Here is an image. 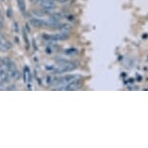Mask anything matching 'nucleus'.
Here are the masks:
<instances>
[{"label":"nucleus","mask_w":148,"mask_h":148,"mask_svg":"<svg viewBox=\"0 0 148 148\" xmlns=\"http://www.w3.org/2000/svg\"><path fill=\"white\" fill-rule=\"evenodd\" d=\"M76 69V63L71 62V61H65L63 62L62 64L59 65L56 70H54L55 74H62V73H68L71 72V71H74Z\"/></svg>","instance_id":"1"},{"label":"nucleus","mask_w":148,"mask_h":148,"mask_svg":"<svg viewBox=\"0 0 148 148\" xmlns=\"http://www.w3.org/2000/svg\"><path fill=\"white\" fill-rule=\"evenodd\" d=\"M44 37L47 38V39L54 41V42H57V41L67 40L68 38H69V34H68V33H65V32H61V33H58V34L52 35V36H47V35H45Z\"/></svg>","instance_id":"2"},{"label":"nucleus","mask_w":148,"mask_h":148,"mask_svg":"<svg viewBox=\"0 0 148 148\" xmlns=\"http://www.w3.org/2000/svg\"><path fill=\"white\" fill-rule=\"evenodd\" d=\"M30 23H31L32 26H34L36 28H41V27L45 26L44 20L38 19V17H32V19H30Z\"/></svg>","instance_id":"3"},{"label":"nucleus","mask_w":148,"mask_h":148,"mask_svg":"<svg viewBox=\"0 0 148 148\" xmlns=\"http://www.w3.org/2000/svg\"><path fill=\"white\" fill-rule=\"evenodd\" d=\"M4 65L6 69L8 71H14V70H17V67H16V64H15L14 61H12L11 59L9 58H6L4 59Z\"/></svg>","instance_id":"4"},{"label":"nucleus","mask_w":148,"mask_h":148,"mask_svg":"<svg viewBox=\"0 0 148 148\" xmlns=\"http://www.w3.org/2000/svg\"><path fill=\"white\" fill-rule=\"evenodd\" d=\"M41 7L43 9H53L55 7V3L53 0H46V1H42L40 3Z\"/></svg>","instance_id":"5"},{"label":"nucleus","mask_w":148,"mask_h":148,"mask_svg":"<svg viewBox=\"0 0 148 148\" xmlns=\"http://www.w3.org/2000/svg\"><path fill=\"white\" fill-rule=\"evenodd\" d=\"M80 87V80L78 81H73V82L67 84L66 90H78Z\"/></svg>","instance_id":"6"},{"label":"nucleus","mask_w":148,"mask_h":148,"mask_svg":"<svg viewBox=\"0 0 148 148\" xmlns=\"http://www.w3.org/2000/svg\"><path fill=\"white\" fill-rule=\"evenodd\" d=\"M11 48H12V45L9 41L3 40V42L0 44V50H1L2 52H8L9 50H11Z\"/></svg>","instance_id":"7"},{"label":"nucleus","mask_w":148,"mask_h":148,"mask_svg":"<svg viewBox=\"0 0 148 148\" xmlns=\"http://www.w3.org/2000/svg\"><path fill=\"white\" fill-rule=\"evenodd\" d=\"M58 29H59L61 32L68 33L71 29H72V26H71L70 24H66V23H64V24H60L59 27H58Z\"/></svg>","instance_id":"8"},{"label":"nucleus","mask_w":148,"mask_h":148,"mask_svg":"<svg viewBox=\"0 0 148 148\" xmlns=\"http://www.w3.org/2000/svg\"><path fill=\"white\" fill-rule=\"evenodd\" d=\"M9 78H10V76L8 75V73L5 71V72L3 73H1L0 74V80H2L3 82H8L9 81Z\"/></svg>","instance_id":"9"},{"label":"nucleus","mask_w":148,"mask_h":148,"mask_svg":"<svg viewBox=\"0 0 148 148\" xmlns=\"http://www.w3.org/2000/svg\"><path fill=\"white\" fill-rule=\"evenodd\" d=\"M22 36H23V39H24V42H25V45H26V50H29V40H28V37H27V34L25 32L24 29H22Z\"/></svg>","instance_id":"10"},{"label":"nucleus","mask_w":148,"mask_h":148,"mask_svg":"<svg viewBox=\"0 0 148 148\" xmlns=\"http://www.w3.org/2000/svg\"><path fill=\"white\" fill-rule=\"evenodd\" d=\"M17 5H19V11L21 13L25 12V3H24V0H17Z\"/></svg>","instance_id":"11"},{"label":"nucleus","mask_w":148,"mask_h":148,"mask_svg":"<svg viewBox=\"0 0 148 148\" xmlns=\"http://www.w3.org/2000/svg\"><path fill=\"white\" fill-rule=\"evenodd\" d=\"M32 14L34 15L35 17H41L45 15V12L41 11V10H32Z\"/></svg>","instance_id":"12"},{"label":"nucleus","mask_w":148,"mask_h":148,"mask_svg":"<svg viewBox=\"0 0 148 148\" xmlns=\"http://www.w3.org/2000/svg\"><path fill=\"white\" fill-rule=\"evenodd\" d=\"M50 17H52L53 19L55 20H60L61 19H62V15L60 14V13H52L50 14Z\"/></svg>","instance_id":"13"},{"label":"nucleus","mask_w":148,"mask_h":148,"mask_svg":"<svg viewBox=\"0 0 148 148\" xmlns=\"http://www.w3.org/2000/svg\"><path fill=\"white\" fill-rule=\"evenodd\" d=\"M23 80H24V82H27V67L24 68V72H23Z\"/></svg>","instance_id":"14"},{"label":"nucleus","mask_w":148,"mask_h":148,"mask_svg":"<svg viewBox=\"0 0 148 148\" xmlns=\"http://www.w3.org/2000/svg\"><path fill=\"white\" fill-rule=\"evenodd\" d=\"M12 15H13V12L11 9H8L7 10V16H8V17H12Z\"/></svg>","instance_id":"15"},{"label":"nucleus","mask_w":148,"mask_h":148,"mask_svg":"<svg viewBox=\"0 0 148 148\" xmlns=\"http://www.w3.org/2000/svg\"><path fill=\"white\" fill-rule=\"evenodd\" d=\"M66 52H67V53H73V52H76V50H75V48H70V50H67Z\"/></svg>","instance_id":"16"},{"label":"nucleus","mask_w":148,"mask_h":148,"mask_svg":"<svg viewBox=\"0 0 148 148\" xmlns=\"http://www.w3.org/2000/svg\"><path fill=\"white\" fill-rule=\"evenodd\" d=\"M4 89V82L2 80H0V90H3Z\"/></svg>","instance_id":"17"},{"label":"nucleus","mask_w":148,"mask_h":148,"mask_svg":"<svg viewBox=\"0 0 148 148\" xmlns=\"http://www.w3.org/2000/svg\"><path fill=\"white\" fill-rule=\"evenodd\" d=\"M25 29L27 30V32H30V27H29V25H28L27 22L25 23Z\"/></svg>","instance_id":"18"},{"label":"nucleus","mask_w":148,"mask_h":148,"mask_svg":"<svg viewBox=\"0 0 148 148\" xmlns=\"http://www.w3.org/2000/svg\"><path fill=\"white\" fill-rule=\"evenodd\" d=\"M5 71H6V70H5V68L3 67V66H0V74L5 72Z\"/></svg>","instance_id":"19"},{"label":"nucleus","mask_w":148,"mask_h":148,"mask_svg":"<svg viewBox=\"0 0 148 148\" xmlns=\"http://www.w3.org/2000/svg\"><path fill=\"white\" fill-rule=\"evenodd\" d=\"M67 17H68L69 20H75V17L74 16H68Z\"/></svg>","instance_id":"20"},{"label":"nucleus","mask_w":148,"mask_h":148,"mask_svg":"<svg viewBox=\"0 0 148 148\" xmlns=\"http://www.w3.org/2000/svg\"><path fill=\"white\" fill-rule=\"evenodd\" d=\"M7 89H8V90H15V89H16V88H15V86H14V85H11V86H9V87L7 88Z\"/></svg>","instance_id":"21"},{"label":"nucleus","mask_w":148,"mask_h":148,"mask_svg":"<svg viewBox=\"0 0 148 148\" xmlns=\"http://www.w3.org/2000/svg\"><path fill=\"white\" fill-rule=\"evenodd\" d=\"M4 65V59H2L1 57H0V66H3Z\"/></svg>","instance_id":"22"},{"label":"nucleus","mask_w":148,"mask_h":148,"mask_svg":"<svg viewBox=\"0 0 148 148\" xmlns=\"http://www.w3.org/2000/svg\"><path fill=\"white\" fill-rule=\"evenodd\" d=\"M68 0H58V2H60V3H66Z\"/></svg>","instance_id":"23"},{"label":"nucleus","mask_w":148,"mask_h":148,"mask_svg":"<svg viewBox=\"0 0 148 148\" xmlns=\"http://www.w3.org/2000/svg\"><path fill=\"white\" fill-rule=\"evenodd\" d=\"M33 42H34L33 43V47H34V48H35L34 50H37V46H36V44H35V41H33Z\"/></svg>","instance_id":"24"},{"label":"nucleus","mask_w":148,"mask_h":148,"mask_svg":"<svg viewBox=\"0 0 148 148\" xmlns=\"http://www.w3.org/2000/svg\"><path fill=\"white\" fill-rule=\"evenodd\" d=\"M3 37H2V35H0V44H1L2 42H3Z\"/></svg>","instance_id":"25"},{"label":"nucleus","mask_w":148,"mask_h":148,"mask_svg":"<svg viewBox=\"0 0 148 148\" xmlns=\"http://www.w3.org/2000/svg\"><path fill=\"white\" fill-rule=\"evenodd\" d=\"M2 27H3V23H2V21H0V30L2 29Z\"/></svg>","instance_id":"26"},{"label":"nucleus","mask_w":148,"mask_h":148,"mask_svg":"<svg viewBox=\"0 0 148 148\" xmlns=\"http://www.w3.org/2000/svg\"><path fill=\"white\" fill-rule=\"evenodd\" d=\"M0 15H1V12H0Z\"/></svg>","instance_id":"27"},{"label":"nucleus","mask_w":148,"mask_h":148,"mask_svg":"<svg viewBox=\"0 0 148 148\" xmlns=\"http://www.w3.org/2000/svg\"><path fill=\"white\" fill-rule=\"evenodd\" d=\"M2 1H4V0H2Z\"/></svg>","instance_id":"28"}]
</instances>
